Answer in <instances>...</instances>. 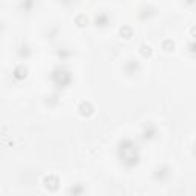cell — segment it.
Instances as JSON below:
<instances>
[{
	"instance_id": "6da1fadb",
	"label": "cell",
	"mask_w": 196,
	"mask_h": 196,
	"mask_svg": "<svg viewBox=\"0 0 196 196\" xmlns=\"http://www.w3.org/2000/svg\"><path fill=\"white\" fill-rule=\"evenodd\" d=\"M78 112H80V115H83V117H89L91 113H93V107L89 101H83V103L78 106Z\"/></svg>"
},
{
	"instance_id": "7a4b0ae2",
	"label": "cell",
	"mask_w": 196,
	"mask_h": 196,
	"mask_svg": "<svg viewBox=\"0 0 196 196\" xmlns=\"http://www.w3.org/2000/svg\"><path fill=\"white\" fill-rule=\"evenodd\" d=\"M26 67L25 66H17L16 69H14V77L16 78H23V77H26Z\"/></svg>"
},
{
	"instance_id": "3957f363",
	"label": "cell",
	"mask_w": 196,
	"mask_h": 196,
	"mask_svg": "<svg viewBox=\"0 0 196 196\" xmlns=\"http://www.w3.org/2000/svg\"><path fill=\"white\" fill-rule=\"evenodd\" d=\"M139 52L143 54L144 57H150V55H152V48H150L149 45H143V46H141V51H139Z\"/></svg>"
},
{
	"instance_id": "277c9868",
	"label": "cell",
	"mask_w": 196,
	"mask_h": 196,
	"mask_svg": "<svg viewBox=\"0 0 196 196\" xmlns=\"http://www.w3.org/2000/svg\"><path fill=\"white\" fill-rule=\"evenodd\" d=\"M175 48V43L172 42V40H164V43H163V49L164 51H173Z\"/></svg>"
},
{
	"instance_id": "5b68a950",
	"label": "cell",
	"mask_w": 196,
	"mask_h": 196,
	"mask_svg": "<svg viewBox=\"0 0 196 196\" xmlns=\"http://www.w3.org/2000/svg\"><path fill=\"white\" fill-rule=\"evenodd\" d=\"M95 23H97V26H106V23H107V17H106V16H100V17H97Z\"/></svg>"
},
{
	"instance_id": "8992f818",
	"label": "cell",
	"mask_w": 196,
	"mask_h": 196,
	"mask_svg": "<svg viewBox=\"0 0 196 196\" xmlns=\"http://www.w3.org/2000/svg\"><path fill=\"white\" fill-rule=\"evenodd\" d=\"M121 35L124 38H130L132 37V28H123L121 29Z\"/></svg>"
},
{
	"instance_id": "52a82bcc",
	"label": "cell",
	"mask_w": 196,
	"mask_h": 196,
	"mask_svg": "<svg viewBox=\"0 0 196 196\" xmlns=\"http://www.w3.org/2000/svg\"><path fill=\"white\" fill-rule=\"evenodd\" d=\"M185 3H188V5H195V3H196V0H185Z\"/></svg>"
},
{
	"instance_id": "ba28073f",
	"label": "cell",
	"mask_w": 196,
	"mask_h": 196,
	"mask_svg": "<svg viewBox=\"0 0 196 196\" xmlns=\"http://www.w3.org/2000/svg\"><path fill=\"white\" fill-rule=\"evenodd\" d=\"M190 48H192V52H196V43L190 45Z\"/></svg>"
},
{
	"instance_id": "9c48e42d",
	"label": "cell",
	"mask_w": 196,
	"mask_h": 196,
	"mask_svg": "<svg viewBox=\"0 0 196 196\" xmlns=\"http://www.w3.org/2000/svg\"><path fill=\"white\" fill-rule=\"evenodd\" d=\"M192 34H193V35L196 34V28H193V29H192Z\"/></svg>"
},
{
	"instance_id": "30bf717a",
	"label": "cell",
	"mask_w": 196,
	"mask_h": 196,
	"mask_svg": "<svg viewBox=\"0 0 196 196\" xmlns=\"http://www.w3.org/2000/svg\"><path fill=\"white\" fill-rule=\"evenodd\" d=\"M195 155H196V146H195Z\"/></svg>"
}]
</instances>
